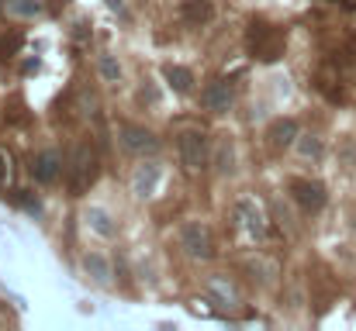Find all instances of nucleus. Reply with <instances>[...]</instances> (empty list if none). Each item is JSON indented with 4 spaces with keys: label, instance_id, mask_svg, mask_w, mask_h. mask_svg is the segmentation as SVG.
<instances>
[{
    "label": "nucleus",
    "instance_id": "f257e3e1",
    "mask_svg": "<svg viewBox=\"0 0 356 331\" xmlns=\"http://www.w3.org/2000/svg\"><path fill=\"white\" fill-rule=\"evenodd\" d=\"M284 42H287L284 28L270 24L266 17H252L249 28H245V49L259 62H277L284 56Z\"/></svg>",
    "mask_w": 356,
    "mask_h": 331
},
{
    "label": "nucleus",
    "instance_id": "f03ea898",
    "mask_svg": "<svg viewBox=\"0 0 356 331\" xmlns=\"http://www.w3.org/2000/svg\"><path fill=\"white\" fill-rule=\"evenodd\" d=\"M97 152L90 148V145H76L73 152H70V162H66V183H70V190H73V197H80V194H87L90 187H94V180H97Z\"/></svg>",
    "mask_w": 356,
    "mask_h": 331
},
{
    "label": "nucleus",
    "instance_id": "7ed1b4c3",
    "mask_svg": "<svg viewBox=\"0 0 356 331\" xmlns=\"http://www.w3.org/2000/svg\"><path fill=\"white\" fill-rule=\"evenodd\" d=\"M177 148H180V159H184L187 169H204L211 162V148H208V135L204 131H184Z\"/></svg>",
    "mask_w": 356,
    "mask_h": 331
},
{
    "label": "nucleus",
    "instance_id": "20e7f679",
    "mask_svg": "<svg viewBox=\"0 0 356 331\" xmlns=\"http://www.w3.org/2000/svg\"><path fill=\"white\" fill-rule=\"evenodd\" d=\"M291 197L298 201L301 211H322L329 201V194L318 180H291Z\"/></svg>",
    "mask_w": 356,
    "mask_h": 331
},
{
    "label": "nucleus",
    "instance_id": "39448f33",
    "mask_svg": "<svg viewBox=\"0 0 356 331\" xmlns=\"http://www.w3.org/2000/svg\"><path fill=\"white\" fill-rule=\"evenodd\" d=\"M180 245H184L187 255H194V259H211V255H215L211 235H208V228L197 224V221L184 224V231H180Z\"/></svg>",
    "mask_w": 356,
    "mask_h": 331
},
{
    "label": "nucleus",
    "instance_id": "423d86ee",
    "mask_svg": "<svg viewBox=\"0 0 356 331\" xmlns=\"http://www.w3.org/2000/svg\"><path fill=\"white\" fill-rule=\"evenodd\" d=\"M118 138H121V145H124L128 152H135V155H145V152H156V148H159V138H156L152 131L138 128V124H121Z\"/></svg>",
    "mask_w": 356,
    "mask_h": 331
},
{
    "label": "nucleus",
    "instance_id": "0eeeda50",
    "mask_svg": "<svg viewBox=\"0 0 356 331\" xmlns=\"http://www.w3.org/2000/svg\"><path fill=\"white\" fill-rule=\"evenodd\" d=\"M236 218H238V224L245 228V235H252V238H263V235H266V214H263V207H259L252 197H242V201H238Z\"/></svg>",
    "mask_w": 356,
    "mask_h": 331
},
{
    "label": "nucleus",
    "instance_id": "6e6552de",
    "mask_svg": "<svg viewBox=\"0 0 356 331\" xmlns=\"http://www.w3.org/2000/svg\"><path fill=\"white\" fill-rule=\"evenodd\" d=\"M31 176H35L38 183L52 187V183L63 176V159H59V152H52V148L38 152V155L31 159Z\"/></svg>",
    "mask_w": 356,
    "mask_h": 331
},
{
    "label": "nucleus",
    "instance_id": "1a4fd4ad",
    "mask_svg": "<svg viewBox=\"0 0 356 331\" xmlns=\"http://www.w3.org/2000/svg\"><path fill=\"white\" fill-rule=\"evenodd\" d=\"M201 104L211 110V114H225V110L232 108V83H229V80H215V83H208L204 94H201Z\"/></svg>",
    "mask_w": 356,
    "mask_h": 331
},
{
    "label": "nucleus",
    "instance_id": "9d476101",
    "mask_svg": "<svg viewBox=\"0 0 356 331\" xmlns=\"http://www.w3.org/2000/svg\"><path fill=\"white\" fill-rule=\"evenodd\" d=\"M156 183H159V166L145 162V166H138V169H135V180H131V187H135V194H138V197H152Z\"/></svg>",
    "mask_w": 356,
    "mask_h": 331
},
{
    "label": "nucleus",
    "instance_id": "9b49d317",
    "mask_svg": "<svg viewBox=\"0 0 356 331\" xmlns=\"http://www.w3.org/2000/svg\"><path fill=\"white\" fill-rule=\"evenodd\" d=\"M211 3L208 0H187L184 7H180V17L187 21V24H208L211 21Z\"/></svg>",
    "mask_w": 356,
    "mask_h": 331
},
{
    "label": "nucleus",
    "instance_id": "f8f14e48",
    "mask_svg": "<svg viewBox=\"0 0 356 331\" xmlns=\"http://www.w3.org/2000/svg\"><path fill=\"white\" fill-rule=\"evenodd\" d=\"M163 76H166V83H170L177 94H187V90L194 87V73H191V69H184V66H166V69H163Z\"/></svg>",
    "mask_w": 356,
    "mask_h": 331
},
{
    "label": "nucleus",
    "instance_id": "ddd939ff",
    "mask_svg": "<svg viewBox=\"0 0 356 331\" xmlns=\"http://www.w3.org/2000/svg\"><path fill=\"white\" fill-rule=\"evenodd\" d=\"M7 14H14V17H42L45 3L42 0H7Z\"/></svg>",
    "mask_w": 356,
    "mask_h": 331
},
{
    "label": "nucleus",
    "instance_id": "4468645a",
    "mask_svg": "<svg viewBox=\"0 0 356 331\" xmlns=\"http://www.w3.org/2000/svg\"><path fill=\"white\" fill-rule=\"evenodd\" d=\"M294 138H298V124L294 121H277L273 128H270V142L273 145H294Z\"/></svg>",
    "mask_w": 356,
    "mask_h": 331
},
{
    "label": "nucleus",
    "instance_id": "2eb2a0df",
    "mask_svg": "<svg viewBox=\"0 0 356 331\" xmlns=\"http://www.w3.org/2000/svg\"><path fill=\"white\" fill-rule=\"evenodd\" d=\"M208 290H211L222 304H236V287H232L225 276H211V280H208Z\"/></svg>",
    "mask_w": 356,
    "mask_h": 331
},
{
    "label": "nucleus",
    "instance_id": "dca6fc26",
    "mask_svg": "<svg viewBox=\"0 0 356 331\" xmlns=\"http://www.w3.org/2000/svg\"><path fill=\"white\" fill-rule=\"evenodd\" d=\"M87 221H90V228H94L97 235H104V238H111V235H115V224H111V218H108V211H101V207H90Z\"/></svg>",
    "mask_w": 356,
    "mask_h": 331
},
{
    "label": "nucleus",
    "instance_id": "f3484780",
    "mask_svg": "<svg viewBox=\"0 0 356 331\" xmlns=\"http://www.w3.org/2000/svg\"><path fill=\"white\" fill-rule=\"evenodd\" d=\"M83 266H87V273H94V280H101V283L111 280V266H108V259H101V255H87Z\"/></svg>",
    "mask_w": 356,
    "mask_h": 331
},
{
    "label": "nucleus",
    "instance_id": "a211bd4d",
    "mask_svg": "<svg viewBox=\"0 0 356 331\" xmlns=\"http://www.w3.org/2000/svg\"><path fill=\"white\" fill-rule=\"evenodd\" d=\"M215 166H218L222 173H229V169H232V145H229V142H222V145H218V155H215Z\"/></svg>",
    "mask_w": 356,
    "mask_h": 331
},
{
    "label": "nucleus",
    "instance_id": "6ab92c4d",
    "mask_svg": "<svg viewBox=\"0 0 356 331\" xmlns=\"http://www.w3.org/2000/svg\"><path fill=\"white\" fill-rule=\"evenodd\" d=\"M101 76H104V80H118L121 76V66L111 56H101Z\"/></svg>",
    "mask_w": 356,
    "mask_h": 331
},
{
    "label": "nucleus",
    "instance_id": "aec40b11",
    "mask_svg": "<svg viewBox=\"0 0 356 331\" xmlns=\"http://www.w3.org/2000/svg\"><path fill=\"white\" fill-rule=\"evenodd\" d=\"M301 152L318 159V155H322V142H318V138H305V142H301Z\"/></svg>",
    "mask_w": 356,
    "mask_h": 331
},
{
    "label": "nucleus",
    "instance_id": "412c9836",
    "mask_svg": "<svg viewBox=\"0 0 356 331\" xmlns=\"http://www.w3.org/2000/svg\"><path fill=\"white\" fill-rule=\"evenodd\" d=\"M7 169H10V159H7V152L0 148V187H3V180H7Z\"/></svg>",
    "mask_w": 356,
    "mask_h": 331
},
{
    "label": "nucleus",
    "instance_id": "4be33fe9",
    "mask_svg": "<svg viewBox=\"0 0 356 331\" xmlns=\"http://www.w3.org/2000/svg\"><path fill=\"white\" fill-rule=\"evenodd\" d=\"M325 3H336V7H346V10H356V0H325Z\"/></svg>",
    "mask_w": 356,
    "mask_h": 331
},
{
    "label": "nucleus",
    "instance_id": "5701e85b",
    "mask_svg": "<svg viewBox=\"0 0 356 331\" xmlns=\"http://www.w3.org/2000/svg\"><path fill=\"white\" fill-rule=\"evenodd\" d=\"M3 7H7V0H0V10H3Z\"/></svg>",
    "mask_w": 356,
    "mask_h": 331
},
{
    "label": "nucleus",
    "instance_id": "b1692460",
    "mask_svg": "<svg viewBox=\"0 0 356 331\" xmlns=\"http://www.w3.org/2000/svg\"><path fill=\"white\" fill-rule=\"evenodd\" d=\"M353 231H356V214H353Z\"/></svg>",
    "mask_w": 356,
    "mask_h": 331
}]
</instances>
